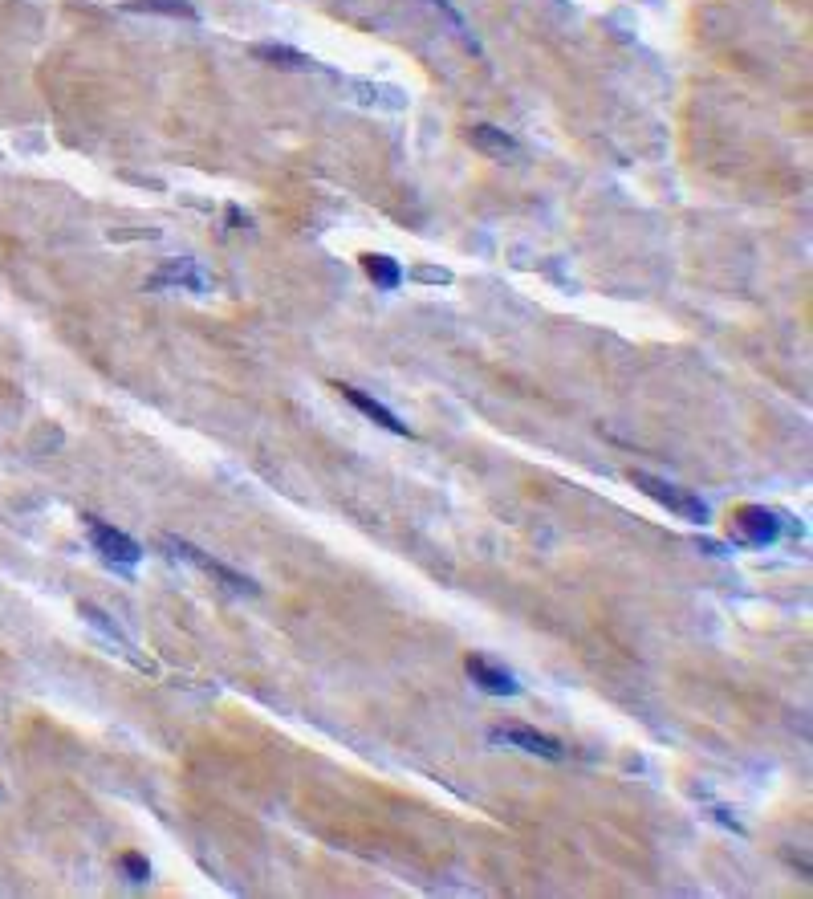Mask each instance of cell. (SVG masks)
<instances>
[{"label":"cell","instance_id":"1","mask_svg":"<svg viewBox=\"0 0 813 899\" xmlns=\"http://www.w3.org/2000/svg\"><path fill=\"white\" fill-rule=\"evenodd\" d=\"M631 481H635V489H643L651 501L667 505L675 517L692 521V525H704V521H708V505H704L696 493H687V489L663 481V476H651V472H631Z\"/></svg>","mask_w":813,"mask_h":899},{"label":"cell","instance_id":"2","mask_svg":"<svg viewBox=\"0 0 813 899\" xmlns=\"http://www.w3.org/2000/svg\"><path fill=\"white\" fill-rule=\"evenodd\" d=\"M781 513L765 509V505H740L732 513V537L744 546H773L781 537Z\"/></svg>","mask_w":813,"mask_h":899},{"label":"cell","instance_id":"3","mask_svg":"<svg viewBox=\"0 0 813 899\" xmlns=\"http://www.w3.org/2000/svg\"><path fill=\"white\" fill-rule=\"evenodd\" d=\"M82 521H86V533H90L94 550H98V554H102L106 562H118V566H135V562L143 558L139 542H135V537H127L122 529L106 525L102 517H82Z\"/></svg>","mask_w":813,"mask_h":899},{"label":"cell","instance_id":"4","mask_svg":"<svg viewBox=\"0 0 813 899\" xmlns=\"http://www.w3.org/2000/svg\"><path fill=\"white\" fill-rule=\"evenodd\" d=\"M163 546L167 550H175L179 558H187V562H196L204 574H212V578H220L228 590H244V594H257V582L253 578H244V574H236V570H228V566H220V562H212L204 550H196V546H187V542H179V537H163Z\"/></svg>","mask_w":813,"mask_h":899},{"label":"cell","instance_id":"5","mask_svg":"<svg viewBox=\"0 0 813 899\" xmlns=\"http://www.w3.org/2000/svg\"><path fill=\"white\" fill-rule=\"evenodd\" d=\"M468 143L480 151V155H488V159H500V163H513V159H525V147L509 135V131H500V127H492V123H476L472 131H468Z\"/></svg>","mask_w":813,"mask_h":899},{"label":"cell","instance_id":"6","mask_svg":"<svg viewBox=\"0 0 813 899\" xmlns=\"http://www.w3.org/2000/svg\"><path fill=\"white\" fill-rule=\"evenodd\" d=\"M151 289H187V293H208V273L196 265V261H163V269L147 281Z\"/></svg>","mask_w":813,"mask_h":899},{"label":"cell","instance_id":"7","mask_svg":"<svg viewBox=\"0 0 813 899\" xmlns=\"http://www.w3.org/2000/svg\"><path fill=\"white\" fill-rule=\"evenodd\" d=\"M492 741L496 745H513V749H525V753H533V757H545V761H561L566 757V749H561L553 737H545V733H533V729H496L492 733Z\"/></svg>","mask_w":813,"mask_h":899},{"label":"cell","instance_id":"8","mask_svg":"<svg viewBox=\"0 0 813 899\" xmlns=\"http://www.w3.org/2000/svg\"><path fill=\"white\" fill-rule=\"evenodd\" d=\"M468 676H472V684H480L488 696H517V692H521L517 676L505 672V668H496V664H488L484 655H468Z\"/></svg>","mask_w":813,"mask_h":899},{"label":"cell","instance_id":"9","mask_svg":"<svg viewBox=\"0 0 813 899\" xmlns=\"http://www.w3.org/2000/svg\"><path fill=\"white\" fill-rule=\"evenodd\" d=\"M338 391H342V399H350V403H354L366 419H374V424H379V428H387V432H395V436H411L403 419H399L391 407H383L379 399H370V395H362L358 387H346V383H338Z\"/></svg>","mask_w":813,"mask_h":899},{"label":"cell","instance_id":"10","mask_svg":"<svg viewBox=\"0 0 813 899\" xmlns=\"http://www.w3.org/2000/svg\"><path fill=\"white\" fill-rule=\"evenodd\" d=\"M253 57H257V62L277 66V70H322L309 53L289 49V45H253Z\"/></svg>","mask_w":813,"mask_h":899},{"label":"cell","instance_id":"11","mask_svg":"<svg viewBox=\"0 0 813 899\" xmlns=\"http://www.w3.org/2000/svg\"><path fill=\"white\" fill-rule=\"evenodd\" d=\"M362 269H366V277L379 285V289H387V293H395L399 285H403V265L395 261V257H387V253H366L362 257Z\"/></svg>","mask_w":813,"mask_h":899},{"label":"cell","instance_id":"12","mask_svg":"<svg viewBox=\"0 0 813 899\" xmlns=\"http://www.w3.org/2000/svg\"><path fill=\"white\" fill-rule=\"evenodd\" d=\"M346 90L358 94V102L366 106H383V110H407V94L399 86H370V82H346Z\"/></svg>","mask_w":813,"mask_h":899},{"label":"cell","instance_id":"13","mask_svg":"<svg viewBox=\"0 0 813 899\" xmlns=\"http://www.w3.org/2000/svg\"><path fill=\"white\" fill-rule=\"evenodd\" d=\"M127 9L135 13H159V17H183V21H196V5L192 0H131Z\"/></svg>","mask_w":813,"mask_h":899},{"label":"cell","instance_id":"14","mask_svg":"<svg viewBox=\"0 0 813 899\" xmlns=\"http://www.w3.org/2000/svg\"><path fill=\"white\" fill-rule=\"evenodd\" d=\"M427 5H431V9H440V13H444V17H448V21H452V29H456V33H460V41H464V45H468V49H472V53H480V45H476V37H472V33H468V25H464V17H460V13H456V9H452V5H448V0H427Z\"/></svg>","mask_w":813,"mask_h":899},{"label":"cell","instance_id":"15","mask_svg":"<svg viewBox=\"0 0 813 899\" xmlns=\"http://www.w3.org/2000/svg\"><path fill=\"white\" fill-rule=\"evenodd\" d=\"M122 867H127L131 883H147V879H151V863H147L143 855H127V859H122Z\"/></svg>","mask_w":813,"mask_h":899},{"label":"cell","instance_id":"16","mask_svg":"<svg viewBox=\"0 0 813 899\" xmlns=\"http://www.w3.org/2000/svg\"><path fill=\"white\" fill-rule=\"evenodd\" d=\"M419 281H431V285H452V273L448 269H415Z\"/></svg>","mask_w":813,"mask_h":899}]
</instances>
